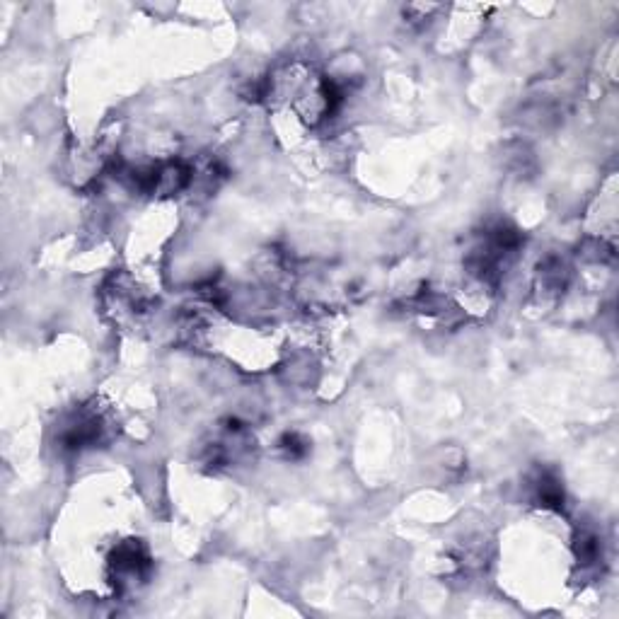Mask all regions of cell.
Returning <instances> with one entry per match:
<instances>
[{
	"instance_id": "cell-1",
	"label": "cell",
	"mask_w": 619,
	"mask_h": 619,
	"mask_svg": "<svg viewBox=\"0 0 619 619\" xmlns=\"http://www.w3.org/2000/svg\"><path fill=\"white\" fill-rule=\"evenodd\" d=\"M109 438V421L104 412L90 404H80L63 419L59 426V450L66 455L83 453V450L97 448Z\"/></svg>"
},
{
	"instance_id": "cell-2",
	"label": "cell",
	"mask_w": 619,
	"mask_h": 619,
	"mask_svg": "<svg viewBox=\"0 0 619 619\" xmlns=\"http://www.w3.org/2000/svg\"><path fill=\"white\" fill-rule=\"evenodd\" d=\"M150 566H153V561H150L148 549L138 540L121 542L109 557V569H112V578L119 588L129 586L136 578L138 581L148 578Z\"/></svg>"
},
{
	"instance_id": "cell-3",
	"label": "cell",
	"mask_w": 619,
	"mask_h": 619,
	"mask_svg": "<svg viewBox=\"0 0 619 619\" xmlns=\"http://www.w3.org/2000/svg\"><path fill=\"white\" fill-rule=\"evenodd\" d=\"M532 496H535V501L540 503L542 508H549V511L561 513L566 506L564 487H561L559 477L554 472L545 470L537 474L535 482H532Z\"/></svg>"
},
{
	"instance_id": "cell-4",
	"label": "cell",
	"mask_w": 619,
	"mask_h": 619,
	"mask_svg": "<svg viewBox=\"0 0 619 619\" xmlns=\"http://www.w3.org/2000/svg\"><path fill=\"white\" fill-rule=\"evenodd\" d=\"M279 450L283 453L286 460H300V457L308 455V441L298 433H286V436L279 441Z\"/></svg>"
}]
</instances>
